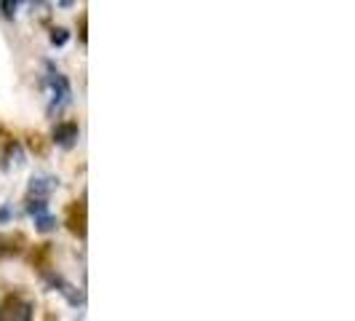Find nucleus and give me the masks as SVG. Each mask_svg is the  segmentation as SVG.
<instances>
[{"mask_svg": "<svg viewBox=\"0 0 355 321\" xmlns=\"http://www.w3.org/2000/svg\"><path fill=\"white\" fill-rule=\"evenodd\" d=\"M49 89H51V105H49V115H53L56 110H62L64 105H70V97H72V86L67 81V75L62 70H56L53 62H46V81H43Z\"/></svg>", "mask_w": 355, "mask_h": 321, "instance_id": "f257e3e1", "label": "nucleus"}, {"mask_svg": "<svg viewBox=\"0 0 355 321\" xmlns=\"http://www.w3.org/2000/svg\"><path fill=\"white\" fill-rule=\"evenodd\" d=\"M35 319V305L24 300L21 295H6L0 300V321H33Z\"/></svg>", "mask_w": 355, "mask_h": 321, "instance_id": "f03ea898", "label": "nucleus"}, {"mask_svg": "<svg viewBox=\"0 0 355 321\" xmlns=\"http://www.w3.org/2000/svg\"><path fill=\"white\" fill-rule=\"evenodd\" d=\"M43 279H46V281H49V286H53V289H56V292H59V295H62V297H64L70 305H83V303H86V295H83V292H80L75 284H70L67 279H62L59 273H49V270H43Z\"/></svg>", "mask_w": 355, "mask_h": 321, "instance_id": "7ed1b4c3", "label": "nucleus"}, {"mask_svg": "<svg viewBox=\"0 0 355 321\" xmlns=\"http://www.w3.org/2000/svg\"><path fill=\"white\" fill-rule=\"evenodd\" d=\"M59 188V179L51 177V174H37V177L30 179V188H27V198L30 201H49L53 190Z\"/></svg>", "mask_w": 355, "mask_h": 321, "instance_id": "20e7f679", "label": "nucleus"}, {"mask_svg": "<svg viewBox=\"0 0 355 321\" xmlns=\"http://www.w3.org/2000/svg\"><path fill=\"white\" fill-rule=\"evenodd\" d=\"M64 225L70 228V233H75L78 238H86V198L80 201H72L67 217H64Z\"/></svg>", "mask_w": 355, "mask_h": 321, "instance_id": "39448f33", "label": "nucleus"}, {"mask_svg": "<svg viewBox=\"0 0 355 321\" xmlns=\"http://www.w3.org/2000/svg\"><path fill=\"white\" fill-rule=\"evenodd\" d=\"M78 134H80V126L75 124V121H62V124L53 126L51 140L59 147H72V145L78 142Z\"/></svg>", "mask_w": 355, "mask_h": 321, "instance_id": "423d86ee", "label": "nucleus"}, {"mask_svg": "<svg viewBox=\"0 0 355 321\" xmlns=\"http://www.w3.org/2000/svg\"><path fill=\"white\" fill-rule=\"evenodd\" d=\"M27 247L24 233H0V257H17Z\"/></svg>", "mask_w": 355, "mask_h": 321, "instance_id": "0eeeda50", "label": "nucleus"}, {"mask_svg": "<svg viewBox=\"0 0 355 321\" xmlns=\"http://www.w3.org/2000/svg\"><path fill=\"white\" fill-rule=\"evenodd\" d=\"M24 153H21V145L19 142H8L6 145V150H3V163H0V169H11V166H21L24 163Z\"/></svg>", "mask_w": 355, "mask_h": 321, "instance_id": "6e6552de", "label": "nucleus"}, {"mask_svg": "<svg viewBox=\"0 0 355 321\" xmlns=\"http://www.w3.org/2000/svg\"><path fill=\"white\" fill-rule=\"evenodd\" d=\"M35 220V228L40 233H51L53 228H56V217H53L51 212H46V214H37V217H33Z\"/></svg>", "mask_w": 355, "mask_h": 321, "instance_id": "1a4fd4ad", "label": "nucleus"}, {"mask_svg": "<svg viewBox=\"0 0 355 321\" xmlns=\"http://www.w3.org/2000/svg\"><path fill=\"white\" fill-rule=\"evenodd\" d=\"M67 40H70V33H67L64 27H53V30H51V43H53V46H64Z\"/></svg>", "mask_w": 355, "mask_h": 321, "instance_id": "9d476101", "label": "nucleus"}, {"mask_svg": "<svg viewBox=\"0 0 355 321\" xmlns=\"http://www.w3.org/2000/svg\"><path fill=\"white\" fill-rule=\"evenodd\" d=\"M0 11H3V17H14V14H17V3H14V0H3V3H0Z\"/></svg>", "mask_w": 355, "mask_h": 321, "instance_id": "9b49d317", "label": "nucleus"}, {"mask_svg": "<svg viewBox=\"0 0 355 321\" xmlns=\"http://www.w3.org/2000/svg\"><path fill=\"white\" fill-rule=\"evenodd\" d=\"M11 217H14V209H11L8 204H3V206H0V225L11 222Z\"/></svg>", "mask_w": 355, "mask_h": 321, "instance_id": "f8f14e48", "label": "nucleus"}, {"mask_svg": "<svg viewBox=\"0 0 355 321\" xmlns=\"http://www.w3.org/2000/svg\"><path fill=\"white\" fill-rule=\"evenodd\" d=\"M80 40H86V17H80Z\"/></svg>", "mask_w": 355, "mask_h": 321, "instance_id": "ddd939ff", "label": "nucleus"}]
</instances>
